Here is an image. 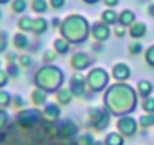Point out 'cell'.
Segmentation results:
<instances>
[{
  "label": "cell",
  "mask_w": 154,
  "mask_h": 145,
  "mask_svg": "<svg viewBox=\"0 0 154 145\" xmlns=\"http://www.w3.org/2000/svg\"><path fill=\"white\" fill-rule=\"evenodd\" d=\"M6 83V76H5V72H0V86H5Z\"/></svg>",
  "instance_id": "cell-3"
},
{
  "label": "cell",
  "mask_w": 154,
  "mask_h": 145,
  "mask_svg": "<svg viewBox=\"0 0 154 145\" xmlns=\"http://www.w3.org/2000/svg\"><path fill=\"white\" fill-rule=\"evenodd\" d=\"M0 121H3V122L6 121V113H5L3 110H0ZM3 125H5V124H2V122H0V128H2Z\"/></svg>",
  "instance_id": "cell-2"
},
{
  "label": "cell",
  "mask_w": 154,
  "mask_h": 145,
  "mask_svg": "<svg viewBox=\"0 0 154 145\" xmlns=\"http://www.w3.org/2000/svg\"><path fill=\"white\" fill-rule=\"evenodd\" d=\"M11 101V95L6 92V91H0V106H8Z\"/></svg>",
  "instance_id": "cell-1"
}]
</instances>
